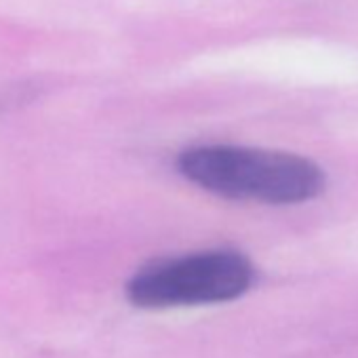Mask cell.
<instances>
[{"instance_id":"2","label":"cell","mask_w":358,"mask_h":358,"mask_svg":"<svg viewBox=\"0 0 358 358\" xmlns=\"http://www.w3.org/2000/svg\"><path fill=\"white\" fill-rule=\"evenodd\" d=\"M255 270L236 251H205L141 268L127 282V297L143 310L222 303L251 289Z\"/></svg>"},{"instance_id":"1","label":"cell","mask_w":358,"mask_h":358,"mask_svg":"<svg viewBox=\"0 0 358 358\" xmlns=\"http://www.w3.org/2000/svg\"><path fill=\"white\" fill-rule=\"evenodd\" d=\"M177 169L203 190L266 205H297L316 199L324 175L312 160L241 145H199L179 154Z\"/></svg>"}]
</instances>
